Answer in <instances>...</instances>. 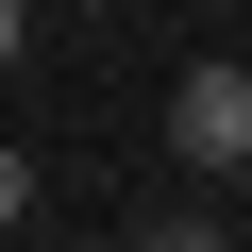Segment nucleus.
<instances>
[{
  "instance_id": "nucleus-1",
  "label": "nucleus",
  "mask_w": 252,
  "mask_h": 252,
  "mask_svg": "<svg viewBox=\"0 0 252 252\" xmlns=\"http://www.w3.org/2000/svg\"><path fill=\"white\" fill-rule=\"evenodd\" d=\"M168 152H185L202 185L252 168V67H235V51H185V84H168Z\"/></svg>"
},
{
  "instance_id": "nucleus-2",
  "label": "nucleus",
  "mask_w": 252,
  "mask_h": 252,
  "mask_svg": "<svg viewBox=\"0 0 252 252\" xmlns=\"http://www.w3.org/2000/svg\"><path fill=\"white\" fill-rule=\"evenodd\" d=\"M135 252H235V235H219V202H168V219H135Z\"/></svg>"
},
{
  "instance_id": "nucleus-3",
  "label": "nucleus",
  "mask_w": 252,
  "mask_h": 252,
  "mask_svg": "<svg viewBox=\"0 0 252 252\" xmlns=\"http://www.w3.org/2000/svg\"><path fill=\"white\" fill-rule=\"evenodd\" d=\"M17 202H34V152H0V219H17Z\"/></svg>"
},
{
  "instance_id": "nucleus-4",
  "label": "nucleus",
  "mask_w": 252,
  "mask_h": 252,
  "mask_svg": "<svg viewBox=\"0 0 252 252\" xmlns=\"http://www.w3.org/2000/svg\"><path fill=\"white\" fill-rule=\"evenodd\" d=\"M17 34H34V0H0V67H17Z\"/></svg>"
}]
</instances>
